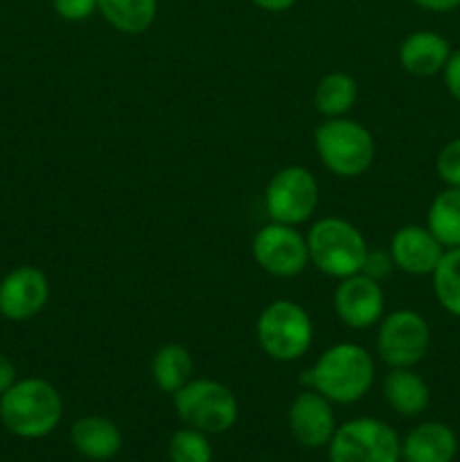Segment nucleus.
<instances>
[{
  "label": "nucleus",
  "instance_id": "nucleus-1",
  "mask_svg": "<svg viewBox=\"0 0 460 462\" xmlns=\"http://www.w3.org/2000/svg\"><path fill=\"white\" fill-rule=\"evenodd\" d=\"M300 383L327 397L332 404H356L373 388L374 359L359 343H336L300 374Z\"/></svg>",
  "mask_w": 460,
  "mask_h": 462
},
{
  "label": "nucleus",
  "instance_id": "nucleus-2",
  "mask_svg": "<svg viewBox=\"0 0 460 462\" xmlns=\"http://www.w3.org/2000/svg\"><path fill=\"white\" fill-rule=\"evenodd\" d=\"M61 418V393L48 379H16L14 386L0 395V422L12 436L23 440H41L50 436Z\"/></svg>",
  "mask_w": 460,
  "mask_h": 462
},
{
  "label": "nucleus",
  "instance_id": "nucleus-3",
  "mask_svg": "<svg viewBox=\"0 0 460 462\" xmlns=\"http://www.w3.org/2000/svg\"><path fill=\"white\" fill-rule=\"evenodd\" d=\"M314 149L323 167L338 179H356L373 167L377 144L368 126L352 117H329L314 131Z\"/></svg>",
  "mask_w": 460,
  "mask_h": 462
},
{
  "label": "nucleus",
  "instance_id": "nucleus-4",
  "mask_svg": "<svg viewBox=\"0 0 460 462\" xmlns=\"http://www.w3.org/2000/svg\"><path fill=\"white\" fill-rule=\"evenodd\" d=\"M309 264H314L327 278L343 280L361 273L368 242L352 221L341 217H323L307 230Z\"/></svg>",
  "mask_w": 460,
  "mask_h": 462
},
{
  "label": "nucleus",
  "instance_id": "nucleus-5",
  "mask_svg": "<svg viewBox=\"0 0 460 462\" xmlns=\"http://www.w3.org/2000/svg\"><path fill=\"white\" fill-rule=\"evenodd\" d=\"M255 338L269 359L293 364L300 361L314 343V320L302 305L278 298L257 316Z\"/></svg>",
  "mask_w": 460,
  "mask_h": 462
},
{
  "label": "nucleus",
  "instance_id": "nucleus-6",
  "mask_svg": "<svg viewBox=\"0 0 460 462\" xmlns=\"http://www.w3.org/2000/svg\"><path fill=\"white\" fill-rule=\"evenodd\" d=\"M171 397H174V413L183 427L197 429L207 436H221L230 431L239 418L237 397L216 379L194 377Z\"/></svg>",
  "mask_w": 460,
  "mask_h": 462
},
{
  "label": "nucleus",
  "instance_id": "nucleus-7",
  "mask_svg": "<svg viewBox=\"0 0 460 462\" xmlns=\"http://www.w3.org/2000/svg\"><path fill=\"white\" fill-rule=\"evenodd\" d=\"M329 462H401V438L388 422L354 418L338 424L327 445Z\"/></svg>",
  "mask_w": 460,
  "mask_h": 462
},
{
  "label": "nucleus",
  "instance_id": "nucleus-8",
  "mask_svg": "<svg viewBox=\"0 0 460 462\" xmlns=\"http://www.w3.org/2000/svg\"><path fill=\"white\" fill-rule=\"evenodd\" d=\"M374 346L388 368H415L431 350V328L419 311L395 310L379 320Z\"/></svg>",
  "mask_w": 460,
  "mask_h": 462
},
{
  "label": "nucleus",
  "instance_id": "nucleus-9",
  "mask_svg": "<svg viewBox=\"0 0 460 462\" xmlns=\"http://www.w3.org/2000/svg\"><path fill=\"white\" fill-rule=\"evenodd\" d=\"M318 201V180L302 165H287L278 170L264 189V210L269 219L278 224H305L314 217Z\"/></svg>",
  "mask_w": 460,
  "mask_h": 462
},
{
  "label": "nucleus",
  "instance_id": "nucleus-10",
  "mask_svg": "<svg viewBox=\"0 0 460 462\" xmlns=\"http://www.w3.org/2000/svg\"><path fill=\"white\" fill-rule=\"evenodd\" d=\"M253 260L273 278H296L309 266L307 237L298 226L271 221L253 237Z\"/></svg>",
  "mask_w": 460,
  "mask_h": 462
},
{
  "label": "nucleus",
  "instance_id": "nucleus-11",
  "mask_svg": "<svg viewBox=\"0 0 460 462\" xmlns=\"http://www.w3.org/2000/svg\"><path fill=\"white\" fill-rule=\"evenodd\" d=\"M332 305L345 328L361 332V329L374 328L383 319L386 296H383L382 282L368 278L365 273H356L338 280Z\"/></svg>",
  "mask_w": 460,
  "mask_h": 462
},
{
  "label": "nucleus",
  "instance_id": "nucleus-12",
  "mask_svg": "<svg viewBox=\"0 0 460 462\" xmlns=\"http://www.w3.org/2000/svg\"><path fill=\"white\" fill-rule=\"evenodd\" d=\"M336 429V413L327 397L311 388L293 397L289 406V431L298 445L305 449H327Z\"/></svg>",
  "mask_w": 460,
  "mask_h": 462
},
{
  "label": "nucleus",
  "instance_id": "nucleus-13",
  "mask_svg": "<svg viewBox=\"0 0 460 462\" xmlns=\"http://www.w3.org/2000/svg\"><path fill=\"white\" fill-rule=\"evenodd\" d=\"M50 300V280L36 266H18L0 280V314L14 323L34 319Z\"/></svg>",
  "mask_w": 460,
  "mask_h": 462
},
{
  "label": "nucleus",
  "instance_id": "nucleus-14",
  "mask_svg": "<svg viewBox=\"0 0 460 462\" xmlns=\"http://www.w3.org/2000/svg\"><path fill=\"white\" fill-rule=\"evenodd\" d=\"M445 251L446 248L433 237L431 230L418 224L397 228L391 237V246H388L395 269H400L401 273L415 275V278L431 275L440 264Z\"/></svg>",
  "mask_w": 460,
  "mask_h": 462
},
{
  "label": "nucleus",
  "instance_id": "nucleus-15",
  "mask_svg": "<svg viewBox=\"0 0 460 462\" xmlns=\"http://www.w3.org/2000/svg\"><path fill=\"white\" fill-rule=\"evenodd\" d=\"M458 436L445 422H419L401 438V462H454Z\"/></svg>",
  "mask_w": 460,
  "mask_h": 462
},
{
  "label": "nucleus",
  "instance_id": "nucleus-16",
  "mask_svg": "<svg viewBox=\"0 0 460 462\" xmlns=\"http://www.w3.org/2000/svg\"><path fill=\"white\" fill-rule=\"evenodd\" d=\"M451 43L433 30H418L400 43V66L413 77L442 75L451 57Z\"/></svg>",
  "mask_w": 460,
  "mask_h": 462
},
{
  "label": "nucleus",
  "instance_id": "nucleus-17",
  "mask_svg": "<svg viewBox=\"0 0 460 462\" xmlns=\"http://www.w3.org/2000/svg\"><path fill=\"white\" fill-rule=\"evenodd\" d=\"M70 442L75 451L95 462L113 460L122 451L120 427L104 415H84L70 427Z\"/></svg>",
  "mask_w": 460,
  "mask_h": 462
},
{
  "label": "nucleus",
  "instance_id": "nucleus-18",
  "mask_svg": "<svg viewBox=\"0 0 460 462\" xmlns=\"http://www.w3.org/2000/svg\"><path fill=\"white\" fill-rule=\"evenodd\" d=\"M382 395L388 409L401 418H418L431 404V388L413 368H391L383 377Z\"/></svg>",
  "mask_w": 460,
  "mask_h": 462
},
{
  "label": "nucleus",
  "instance_id": "nucleus-19",
  "mask_svg": "<svg viewBox=\"0 0 460 462\" xmlns=\"http://www.w3.org/2000/svg\"><path fill=\"white\" fill-rule=\"evenodd\" d=\"M356 99H359V84L354 77L341 70L323 75L314 88V108L325 120L345 117L354 108Z\"/></svg>",
  "mask_w": 460,
  "mask_h": 462
},
{
  "label": "nucleus",
  "instance_id": "nucleus-20",
  "mask_svg": "<svg viewBox=\"0 0 460 462\" xmlns=\"http://www.w3.org/2000/svg\"><path fill=\"white\" fill-rule=\"evenodd\" d=\"M194 374V359L180 343H167L152 356V379L162 393L174 395Z\"/></svg>",
  "mask_w": 460,
  "mask_h": 462
},
{
  "label": "nucleus",
  "instance_id": "nucleus-21",
  "mask_svg": "<svg viewBox=\"0 0 460 462\" xmlns=\"http://www.w3.org/2000/svg\"><path fill=\"white\" fill-rule=\"evenodd\" d=\"M97 12L122 34H143L156 23L158 0H97Z\"/></svg>",
  "mask_w": 460,
  "mask_h": 462
},
{
  "label": "nucleus",
  "instance_id": "nucleus-22",
  "mask_svg": "<svg viewBox=\"0 0 460 462\" xmlns=\"http://www.w3.org/2000/svg\"><path fill=\"white\" fill-rule=\"evenodd\" d=\"M427 228L445 248H460V188H445L433 197Z\"/></svg>",
  "mask_w": 460,
  "mask_h": 462
},
{
  "label": "nucleus",
  "instance_id": "nucleus-23",
  "mask_svg": "<svg viewBox=\"0 0 460 462\" xmlns=\"http://www.w3.org/2000/svg\"><path fill=\"white\" fill-rule=\"evenodd\" d=\"M431 280L433 293L442 310L460 319V248H446Z\"/></svg>",
  "mask_w": 460,
  "mask_h": 462
},
{
  "label": "nucleus",
  "instance_id": "nucleus-24",
  "mask_svg": "<svg viewBox=\"0 0 460 462\" xmlns=\"http://www.w3.org/2000/svg\"><path fill=\"white\" fill-rule=\"evenodd\" d=\"M167 456H170V462H212L215 449L207 433L183 427L171 433Z\"/></svg>",
  "mask_w": 460,
  "mask_h": 462
},
{
  "label": "nucleus",
  "instance_id": "nucleus-25",
  "mask_svg": "<svg viewBox=\"0 0 460 462\" xmlns=\"http://www.w3.org/2000/svg\"><path fill=\"white\" fill-rule=\"evenodd\" d=\"M436 171L446 188H460V138L449 140L437 152Z\"/></svg>",
  "mask_w": 460,
  "mask_h": 462
},
{
  "label": "nucleus",
  "instance_id": "nucleus-26",
  "mask_svg": "<svg viewBox=\"0 0 460 462\" xmlns=\"http://www.w3.org/2000/svg\"><path fill=\"white\" fill-rule=\"evenodd\" d=\"M52 9L61 21L84 23L97 14V0H52Z\"/></svg>",
  "mask_w": 460,
  "mask_h": 462
},
{
  "label": "nucleus",
  "instance_id": "nucleus-27",
  "mask_svg": "<svg viewBox=\"0 0 460 462\" xmlns=\"http://www.w3.org/2000/svg\"><path fill=\"white\" fill-rule=\"evenodd\" d=\"M395 269V264H392V257L388 251H373V248H368V255H365V262H363V269H361V273H365L368 278L377 280V282H382V280H386L388 275H391V271Z\"/></svg>",
  "mask_w": 460,
  "mask_h": 462
},
{
  "label": "nucleus",
  "instance_id": "nucleus-28",
  "mask_svg": "<svg viewBox=\"0 0 460 462\" xmlns=\"http://www.w3.org/2000/svg\"><path fill=\"white\" fill-rule=\"evenodd\" d=\"M442 79H445V86L451 97L460 104V48L451 52L449 61H446L445 70H442Z\"/></svg>",
  "mask_w": 460,
  "mask_h": 462
},
{
  "label": "nucleus",
  "instance_id": "nucleus-29",
  "mask_svg": "<svg viewBox=\"0 0 460 462\" xmlns=\"http://www.w3.org/2000/svg\"><path fill=\"white\" fill-rule=\"evenodd\" d=\"M415 7L424 9V12H433V14H449L460 9V0H410Z\"/></svg>",
  "mask_w": 460,
  "mask_h": 462
},
{
  "label": "nucleus",
  "instance_id": "nucleus-30",
  "mask_svg": "<svg viewBox=\"0 0 460 462\" xmlns=\"http://www.w3.org/2000/svg\"><path fill=\"white\" fill-rule=\"evenodd\" d=\"M16 379V365L9 361V356H5L3 352H0V395H3L7 388H12Z\"/></svg>",
  "mask_w": 460,
  "mask_h": 462
},
{
  "label": "nucleus",
  "instance_id": "nucleus-31",
  "mask_svg": "<svg viewBox=\"0 0 460 462\" xmlns=\"http://www.w3.org/2000/svg\"><path fill=\"white\" fill-rule=\"evenodd\" d=\"M251 3L266 14H282L296 7L298 0H251Z\"/></svg>",
  "mask_w": 460,
  "mask_h": 462
}]
</instances>
